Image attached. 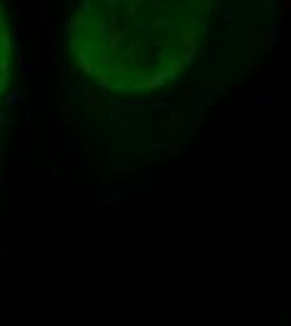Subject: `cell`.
Segmentation results:
<instances>
[{"instance_id": "cell-2", "label": "cell", "mask_w": 291, "mask_h": 326, "mask_svg": "<svg viewBox=\"0 0 291 326\" xmlns=\"http://www.w3.org/2000/svg\"><path fill=\"white\" fill-rule=\"evenodd\" d=\"M10 75H13V33L5 3L0 0V98L10 86Z\"/></svg>"}, {"instance_id": "cell-1", "label": "cell", "mask_w": 291, "mask_h": 326, "mask_svg": "<svg viewBox=\"0 0 291 326\" xmlns=\"http://www.w3.org/2000/svg\"><path fill=\"white\" fill-rule=\"evenodd\" d=\"M216 0H68L65 43L93 86L136 96L178 78L201 53Z\"/></svg>"}]
</instances>
